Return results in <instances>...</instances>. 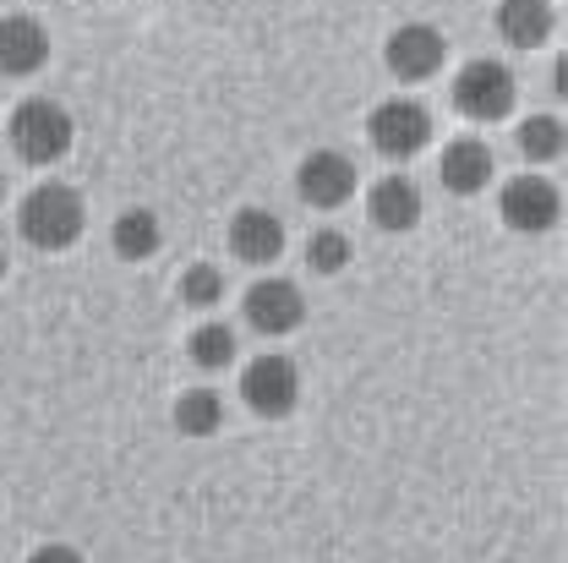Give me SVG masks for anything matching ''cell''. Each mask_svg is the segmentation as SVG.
Listing matches in <instances>:
<instances>
[{
    "instance_id": "1",
    "label": "cell",
    "mask_w": 568,
    "mask_h": 563,
    "mask_svg": "<svg viewBox=\"0 0 568 563\" xmlns=\"http://www.w3.org/2000/svg\"><path fill=\"white\" fill-rule=\"evenodd\" d=\"M82 230H88V203L67 181H39L17 203V235L33 252H67V247L82 241Z\"/></svg>"
},
{
    "instance_id": "2",
    "label": "cell",
    "mask_w": 568,
    "mask_h": 563,
    "mask_svg": "<svg viewBox=\"0 0 568 563\" xmlns=\"http://www.w3.org/2000/svg\"><path fill=\"white\" fill-rule=\"evenodd\" d=\"M6 138H11V153H17L22 164H33V170H55V164L71 153V142H77V121H71V110L61 104V99L33 93V99H22V104L11 110Z\"/></svg>"
},
{
    "instance_id": "3",
    "label": "cell",
    "mask_w": 568,
    "mask_h": 563,
    "mask_svg": "<svg viewBox=\"0 0 568 563\" xmlns=\"http://www.w3.org/2000/svg\"><path fill=\"white\" fill-rule=\"evenodd\" d=\"M448 99H454V110H459L470 127H497V121H508L514 104H519V77L508 71V61H497V56H476V61H465V67L454 71Z\"/></svg>"
},
{
    "instance_id": "4",
    "label": "cell",
    "mask_w": 568,
    "mask_h": 563,
    "mask_svg": "<svg viewBox=\"0 0 568 563\" xmlns=\"http://www.w3.org/2000/svg\"><path fill=\"white\" fill-rule=\"evenodd\" d=\"M432 110H426L422 99H410V93H394V99H383V104H372V115H366V142L388 159V164H410L416 153L432 148Z\"/></svg>"
},
{
    "instance_id": "5",
    "label": "cell",
    "mask_w": 568,
    "mask_h": 563,
    "mask_svg": "<svg viewBox=\"0 0 568 563\" xmlns=\"http://www.w3.org/2000/svg\"><path fill=\"white\" fill-rule=\"evenodd\" d=\"M241 400H246V411L263 416V422L295 416V405H301V366L280 351H263L257 361L241 366Z\"/></svg>"
},
{
    "instance_id": "6",
    "label": "cell",
    "mask_w": 568,
    "mask_h": 563,
    "mask_svg": "<svg viewBox=\"0 0 568 563\" xmlns=\"http://www.w3.org/2000/svg\"><path fill=\"white\" fill-rule=\"evenodd\" d=\"M497 219H503L514 235H547V230H558V219H564V192H558L547 175H514V181L497 192Z\"/></svg>"
},
{
    "instance_id": "7",
    "label": "cell",
    "mask_w": 568,
    "mask_h": 563,
    "mask_svg": "<svg viewBox=\"0 0 568 563\" xmlns=\"http://www.w3.org/2000/svg\"><path fill=\"white\" fill-rule=\"evenodd\" d=\"M355 187H361V170H355L351 153H339V148H312L306 159H301V170H295V192H301V203L306 209H345L355 198Z\"/></svg>"
},
{
    "instance_id": "8",
    "label": "cell",
    "mask_w": 568,
    "mask_h": 563,
    "mask_svg": "<svg viewBox=\"0 0 568 563\" xmlns=\"http://www.w3.org/2000/svg\"><path fill=\"white\" fill-rule=\"evenodd\" d=\"M241 318H246L263 340H284V334H295V329L306 323V295H301L295 280L268 274V280H257L241 295Z\"/></svg>"
},
{
    "instance_id": "9",
    "label": "cell",
    "mask_w": 568,
    "mask_h": 563,
    "mask_svg": "<svg viewBox=\"0 0 568 563\" xmlns=\"http://www.w3.org/2000/svg\"><path fill=\"white\" fill-rule=\"evenodd\" d=\"M443 61H448V39L432 22H399L383 44V67L399 82H432Z\"/></svg>"
},
{
    "instance_id": "10",
    "label": "cell",
    "mask_w": 568,
    "mask_h": 563,
    "mask_svg": "<svg viewBox=\"0 0 568 563\" xmlns=\"http://www.w3.org/2000/svg\"><path fill=\"white\" fill-rule=\"evenodd\" d=\"M44 67H50V28L28 11L0 17V77L22 82V77H39Z\"/></svg>"
},
{
    "instance_id": "11",
    "label": "cell",
    "mask_w": 568,
    "mask_h": 563,
    "mask_svg": "<svg viewBox=\"0 0 568 563\" xmlns=\"http://www.w3.org/2000/svg\"><path fill=\"white\" fill-rule=\"evenodd\" d=\"M284 219L274 209H241L230 219V258L235 263H246V269H268V263H280L284 258Z\"/></svg>"
},
{
    "instance_id": "12",
    "label": "cell",
    "mask_w": 568,
    "mask_h": 563,
    "mask_svg": "<svg viewBox=\"0 0 568 563\" xmlns=\"http://www.w3.org/2000/svg\"><path fill=\"white\" fill-rule=\"evenodd\" d=\"M493 175H497V159L481 138H454L443 148V159H437V181L454 198H481L493 187Z\"/></svg>"
},
{
    "instance_id": "13",
    "label": "cell",
    "mask_w": 568,
    "mask_h": 563,
    "mask_svg": "<svg viewBox=\"0 0 568 563\" xmlns=\"http://www.w3.org/2000/svg\"><path fill=\"white\" fill-rule=\"evenodd\" d=\"M422 213H426V198L410 175H383V181H372L366 219H372L383 235H410V230L422 224Z\"/></svg>"
},
{
    "instance_id": "14",
    "label": "cell",
    "mask_w": 568,
    "mask_h": 563,
    "mask_svg": "<svg viewBox=\"0 0 568 563\" xmlns=\"http://www.w3.org/2000/svg\"><path fill=\"white\" fill-rule=\"evenodd\" d=\"M493 28L514 50H541L558 28V11H552V0H497Z\"/></svg>"
},
{
    "instance_id": "15",
    "label": "cell",
    "mask_w": 568,
    "mask_h": 563,
    "mask_svg": "<svg viewBox=\"0 0 568 563\" xmlns=\"http://www.w3.org/2000/svg\"><path fill=\"white\" fill-rule=\"evenodd\" d=\"M110 247H115V258H126V263L159 258V247H164V219H159L153 209L115 213V224H110Z\"/></svg>"
},
{
    "instance_id": "16",
    "label": "cell",
    "mask_w": 568,
    "mask_h": 563,
    "mask_svg": "<svg viewBox=\"0 0 568 563\" xmlns=\"http://www.w3.org/2000/svg\"><path fill=\"white\" fill-rule=\"evenodd\" d=\"M514 148H519L530 164H558L568 148V127L558 115H525L519 132H514Z\"/></svg>"
},
{
    "instance_id": "17",
    "label": "cell",
    "mask_w": 568,
    "mask_h": 563,
    "mask_svg": "<svg viewBox=\"0 0 568 563\" xmlns=\"http://www.w3.org/2000/svg\"><path fill=\"white\" fill-rule=\"evenodd\" d=\"M170 416L181 426V438H213V432L224 426V400H219L213 389H186Z\"/></svg>"
},
{
    "instance_id": "18",
    "label": "cell",
    "mask_w": 568,
    "mask_h": 563,
    "mask_svg": "<svg viewBox=\"0 0 568 563\" xmlns=\"http://www.w3.org/2000/svg\"><path fill=\"white\" fill-rule=\"evenodd\" d=\"M241 351V340H235V329L230 323H197L192 334H186V355L203 366V372H224L230 361Z\"/></svg>"
},
{
    "instance_id": "19",
    "label": "cell",
    "mask_w": 568,
    "mask_h": 563,
    "mask_svg": "<svg viewBox=\"0 0 568 563\" xmlns=\"http://www.w3.org/2000/svg\"><path fill=\"white\" fill-rule=\"evenodd\" d=\"M345 263H351V235H345V230L323 224V230L306 235V269H312V274L334 280V274H345Z\"/></svg>"
},
{
    "instance_id": "20",
    "label": "cell",
    "mask_w": 568,
    "mask_h": 563,
    "mask_svg": "<svg viewBox=\"0 0 568 563\" xmlns=\"http://www.w3.org/2000/svg\"><path fill=\"white\" fill-rule=\"evenodd\" d=\"M181 301L197 306V312L219 306V301H224V269H219V263H192V269L181 274Z\"/></svg>"
},
{
    "instance_id": "21",
    "label": "cell",
    "mask_w": 568,
    "mask_h": 563,
    "mask_svg": "<svg viewBox=\"0 0 568 563\" xmlns=\"http://www.w3.org/2000/svg\"><path fill=\"white\" fill-rule=\"evenodd\" d=\"M28 563H88V559H82L71 542H44V547H33V553H28Z\"/></svg>"
},
{
    "instance_id": "22",
    "label": "cell",
    "mask_w": 568,
    "mask_h": 563,
    "mask_svg": "<svg viewBox=\"0 0 568 563\" xmlns=\"http://www.w3.org/2000/svg\"><path fill=\"white\" fill-rule=\"evenodd\" d=\"M0 284H6V247H0Z\"/></svg>"
},
{
    "instance_id": "23",
    "label": "cell",
    "mask_w": 568,
    "mask_h": 563,
    "mask_svg": "<svg viewBox=\"0 0 568 563\" xmlns=\"http://www.w3.org/2000/svg\"><path fill=\"white\" fill-rule=\"evenodd\" d=\"M0 203H6V175H0Z\"/></svg>"
}]
</instances>
